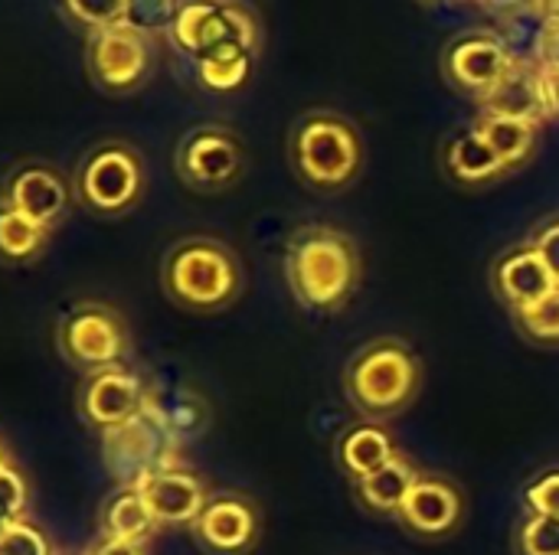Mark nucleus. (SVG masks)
<instances>
[{
  "label": "nucleus",
  "mask_w": 559,
  "mask_h": 555,
  "mask_svg": "<svg viewBox=\"0 0 559 555\" xmlns=\"http://www.w3.org/2000/svg\"><path fill=\"white\" fill-rule=\"evenodd\" d=\"M285 285L292 298L311 314L344 311L364 278V258L357 242L328 222H311L292 232L285 242Z\"/></svg>",
  "instance_id": "1"
},
{
  "label": "nucleus",
  "mask_w": 559,
  "mask_h": 555,
  "mask_svg": "<svg viewBox=\"0 0 559 555\" xmlns=\"http://www.w3.org/2000/svg\"><path fill=\"white\" fill-rule=\"evenodd\" d=\"M164 294L190 314H219L246 288L239 255L213 236H187L160 262Z\"/></svg>",
  "instance_id": "2"
},
{
  "label": "nucleus",
  "mask_w": 559,
  "mask_h": 555,
  "mask_svg": "<svg viewBox=\"0 0 559 555\" xmlns=\"http://www.w3.org/2000/svg\"><path fill=\"white\" fill-rule=\"evenodd\" d=\"M288 160L295 177L314 193H341L364 173L360 128L331 108L305 111L288 131Z\"/></svg>",
  "instance_id": "3"
},
{
  "label": "nucleus",
  "mask_w": 559,
  "mask_h": 555,
  "mask_svg": "<svg viewBox=\"0 0 559 555\" xmlns=\"http://www.w3.org/2000/svg\"><path fill=\"white\" fill-rule=\"evenodd\" d=\"M423 389V360L403 337H377L344 370V396L360 419L386 422L406 412Z\"/></svg>",
  "instance_id": "4"
},
{
  "label": "nucleus",
  "mask_w": 559,
  "mask_h": 555,
  "mask_svg": "<svg viewBox=\"0 0 559 555\" xmlns=\"http://www.w3.org/2000/svg\"><path fill=\"white\" fill-rule=\"evenodd\" d=\"M56 347L69 366H75L88 376V373L124 363V357L131 350V334H128L121 311H115L111 304H102V301H85V304H75L59 321Z\"/></svg>",
  "instance_id": "5"
},
{
  "label": "nucleus",
  "mask_w": 559,
  "mask_h": 555,
  "mask_svg": "<svg viewBox=\"0 0 559 555\" xmlns=\"http://www.w3.org/2000/svg\"><path fill=\"white\" fill-rule=\"evenodd\" d=\"M521 52H514V46L508 43L504 33L498 29H465L459 36H452L442 49V75L445 82L472 98V101H485L501 82L504 75L514 69Z\"/></svg>",
  "instance_id": "6"
},
{
  "label": "nucleus",
  "mask_w": 559,
  "mask_h": 555,
  "mask_svg": "<svg viewBox=\"0 0 559 555\" xmlns=\"http://www.w3.org/2000/svg\"><path fill=\"white\" fill-rule=\"evenodd\" d=\"M79 200L98 216H121L144 193V164L134 147L111 141L95 147L75 177Z\"/></svg>",
  "instance_id": "7"
},
{
  "label": "nucleus",
  "mask_w": 559,
  "mask_h": 555,
  "mask_svg": "<svg viewBox=\"0 0 559 555\" xmlns=\"http://www.w3.org/2000/svg\"><path fill=\"white\" fill-rule=\"evenodd\" d=\"M174 445L177 438L151 409L111 432H102L105 468L121 487H134L160 468H174Z\"/></svg>",
  "instance_id": "8"
},
{
  "label": "nucleus",
  "mask_w": 559,
  "mask_h": 555,
  "mask_svg": "<svg viewBox=\"0 0 559 555\" xmlns=\"http://www.w3.org/2000/svg\"><path fill=\"white\" fill-rule=\"evenodd\" d=\"M262 52V26L259 16L236 0L233 16L226 23V29L193 59L197 65V79L203 88L216 92V95H229L239 92Z\"/></svg>",
  "instance_id": "9"
},
{
  "label": "nucleus",
  "mask_w": 559,
  "mask_h": 555,
  "mask_svg": "<svg viewBox=\"0 0 559 555\" xmlns=\"http://www.w3.org/2000/svg\"><path fill=\"white\" fill-rule=\"evenodd\" d=\"M177 177L197 193H223L246 173V147L236 131L223 124L193 128L177 147Z\"/></svg>",
  "instance_id": "10"
},
{
  "label": "nucleus",
  "mask_w": 559,
  "mask_h": 555,
  "mask_svg": "<svg viewBox=\"0 0 559 555\" xmlns=\"http://www.w3.org/2000/svg\"><path fill=\"white\" fill-rule=\"evenodd\" d=\"M468 504H465V491L449 478V474H436V471H423L419 481L413 484L409 497L403 500L396 523L413 533L416 540H449L459 533V527L465 523Z\"/></svg>",
  "instance_id": "11"
},
{
  "label": "nucleus",
  "mask_w": 559,
  "mask_h": 555,
  "mask_svg": "<svg viewBox=\"0 0 559 555\" xmlns=\"http://www.w3.org/2000/svg\"><path fill=\"white\" fill-rule=\"evenodd\" d=\"M147 402H151V389L124 363L88 373L79 389V415L85 419V425L98 432H111L138 419L147 409Z\"/></svg>",
  "instance_id": "12"
},
{
  "label": "nucleus",
  "mask_w": 559,
  "mask_h": 555,
  "mask_svg": "<svg viewBox=\"0 0 559 555\" xmlns=\"http://www.w3.org/2000/svg\"><path fill=\"white\" fill-rule=\"evenodd\" d=\"M193 540L210 555H249L262 536L259 504L246 494H210L203 514L190 527Z\"/></svg>",
  "instance_id": "13"
},
{
  "label": "nucleus",
  "mask_w": 559,
  "mask_h": 555,
  "mask_svg": "<svg viewBox=\"0 0 559 555\" xmlns=\"http://www.w3.org/2000/svg\"><path fill=\"white\" fill-rule=\"evenodd\" d=\"M88 62L98 85H105L108 92H131L147 75L151 49L144 33L121 23V26L95 29Z\"/></svg>",
  "instance_id": "14"
},
{
  "label": "nucleus",
  "mask_w": 559,
  "mask_h": 555,
  "mask_svg": "<svg viewBox=\"0 0 559 555\" xmlns=\"http://www.w3.org/2000/svg\"><path fill=\"white\" fill-rule=\"evenodd\" d=\"M151 510V517L157 520V527H193L197 517L203 514L210 491L206 484L190 474L187 468H160L154 474H147L141 484H134Z\"/></svg>",
  "instance_id": "15"
},
{
  "label": "nucleus",
  "mask_w": 559,
  "mask_h": 555,
  "mask_svg": "<svg viewBox=\"0 0 559 555\" xmlns=\"http://www.w3.org/2000/svg\"><path fill=\"white\" fill-rule=\"evenodd\" d=\"M491 288L498 294V301L508 304V311H521L534 301H540L544 294H550L559 288L557 278L550 275L547 262L540 258V252L534 249V242H518L508 252H501L491 265Z\"/></svg>",
  "instance_id": "16"
},
{
  "label": "nucleus",
  "mask_w": 559,
  "mask_h": 555,
  "mask_svg": "<svg viewBox=\"0 0 559 555\" xmlns=\"http://www.w3.org/2000/svg\"><path fill=\"white\" fill-rule=\"evenodd\" d=\"M439 167L442 173L465 190H481V186H495L501 183L508 173V167L501 164V157L491 150V144L478 134L475 124L459 128L455 134H449L439 147Z\"/></svg>",
  "instance_id": "17"
},
{
  "label": "nucleus",
  "mask_w": 559,
  "mask_h": 555,
  "mask_svg": "<svg viewBox=\"0 0 559 555\" xmlns=\"http://www.w3.org/2000/svg\"><path fill=\"white\" fill-rule=\"evenodd\" d=\"M478 108L488 114H504V118H518V121H531L544 128L550 121L547 92H544V65L534 56H518L514 69Z\"/></svg>",
  "instance_id": "18"
},
{
  "label": "nucleus",
  "mask_w": 559,
  "mask_h": 555,
  "mask_svg": "<svg viewBox=\"0 0 559 555\" xmlns=\"http://www.w3.org/2000/svg\"><path fill=\"white\" fill-rule=\"evenodd\" d=\"M396 455H400V448H396V438L386 429V422L360 419L337 435V468L350 484L386 468Z\"/></svg>",
  "instance_id": "19"
},
{
  "label": "nucleus",
  "mask_w": 559,
  "mask_h": 555,
  "mask_svg": "<svg viewBox=\"0 0 559 555\" xmlns=\"http://www.w3.org/2000/svg\"><path fill=\"white\" fill-rule=\"evenodd\" d=\"M7 206L49 229L69 206V186L49 167H23L7 186Z\"/></svg>",
  "instance_id": "20"
},
{
  "label": "nucleus",
  "mask_w": 559,
  "mask_h": 555,
  "mask_svg": "<svg viewBox=\"0 0 559 555\" xmlns=\"http://www.w3.org/2000/svg\"><path fill=\"white\" fill-rule=\"evenodd\" d=\"M419 474H423L419 464L409 455L400 451L386 468L373 471L364 481H354V497H357V504L367 514H373V517H393L396 520V514H400L403 500L409 497L413 484L419 481Z\"/></svg>",
  "instance_id": "21"
},
{
  "label": "nucleus",
  "mask_w": 559,
  "mask_h": 555,
  "mask_svg": "<svg viewBox=\"0 0 559 555\" xmlns=\"http://www.w3.org/2000/svg\"><path fill=\"white\" fill-rule=\"evenodd\" d=\"M98 527L105 540H121L138 546H147V540L160 530L138 487H118L115 494H108L98 510Z\"/></svg>",
  "instance_id": "22"
},
{
  "label": "nucleus",
  "mask_w": 559,
  "mask_h": 555,
  "mask_svg": "<svg viewBox=\"0 0 559 555\" xmlns=\"http://www.w3.org/2000/svg\"><path fill=\"white\" fill-rule=\"evenodd\" d=\"M472 124L491 144V150L501 157L508 173H514V170H521V167H527L534 160L537 144H540V128L537 124L504 118V114H488V111H478V118Z\"/></svg>",
  "instance_id": "23"
},
{
  "label": "nucleus",
  "mask_w": 559,
  "mask_h": 555,
  "mask_svg": "<svg viewBox=\"0 0 559 555\" xmlns=\"http://www.w3.org/2000/svg\"><path fill=\"white\" fill-rule=\"evenodd\" d=\"M49 229L26 219L23 213L3 206L0 209V262L3 265H26L46 249Z\"/></svg>",
  "instance_id": "24"
},
{
  "label": "nucleus",
  "mask_w": 559,
  "mask_h": 555,
  "mask_svg": "<svg viewBox=\"0 0 559 555\" xmlns=\"http://www.w3.org/2000/svg\"><path fill=\"white\" fill-rule=\"evenodd\" d=\"M518 330L540 347H559V288L511 314Z\"/></svg>",
  "instance_id": "25"
},
{
  "label": "nucleus",
  "mask_w": 559,
  "mask_h": 555,
  "mask_svg": "<svg viewBox=\"0 0 559 555\" xmlns=\"http://www.w3.org/2000/svg\"><path fill=\"white\" fill-rule=\"evenodd\" d=\"M26 500H29V487H26L23 474L13 464H3L0 468V543L23 520Z\"/></svg>",
  "instance_id": "26"
},
{
  "label": "nucleus",
  "mask_w": 559,
  "mask_h": 555,
  "mask_svg": "<svg viewBox=\"0 0 559 555\" xmlns=\"http://www.w3.org/2000/svg\"><path fill=\"white\" fill-rule=\"evenodd\" d=\"M177 13H180V0H128L124 26L138 33H157V29H170Z\"/></svg>",
  "instance_id": "27"
},
{
  "label": "nucleus",
  "mask_w": 559,
  "mask_h": 555,
  "mask_svg": "<svg viewBox=\"0 0 559 555\" xmlns=\"http://www.w3.org/2000/svg\"><path fill=\"white\" fill-rule=\"evenodd\" d=\"M514 546L518 555H559V520L527 514L514 536Z\"/></svg>",
  "instance_id": "28"
},
{
  "label": "nucleus",
  "mask_w": 559,
  "mask_h": 555,
  "mask_svg": "<svg viewBox=\"0 0 559 555\" xmlns=\"http://www.w3.org/2000/svg\"><path fill=\"white\" fill-rule=\"evenodd\" d=\"M524 507L534 517H550L559 520V468H550L544 474H537L527 487H524Z\"/></svg>",
  "instance_id": "29"
},
{
  "label": "nucleus",
  "mask_w": 559,
  "mask_h": 555,
  "mask_svg": "<svg viewBox=\"0 0 559 555\" xmlns=\"http://www.w3.org/2000/svg\"><path fill=\"white\" fill-rule=\"evenodd\" d=\"M69 13L95 29L121 26L124 23V7L128 0H66Z\"/></svg>",
  "instance_id": "30"
},
{
  "label": "nucleus",
  "mask_w": 559,
  "mask_h": 555,
  "mask_svg": "<svg viewBox=\"0 0 559 555\" xmlns=\"http://www.w3.org/2000/svg\"><path fill=\"white\" fill-rule=\"evenodd\" d=\"M0 555H52V546H49V540L36 527L20 520L7 533V540L0 543Z\"/></svg>",
  "instance_id": "31"
},
{
  "label": "nucleus",
  "mask_w": 559,
  "mask_h": 555,
  "mask_svg": "<svg viewBox=\"0 0 559 555\" xmlns=\"http://www.w3.org/2000/svg\"><path fill=\"white\" fill-rule=\"evenodd\" d=\"M531 242H534V249L540 252V258L547 262L550 275L557 278L559 285V216L557 219H550V222H544V226L531 236Z\"/></svg>",
  "instance_id": "32"
},
{
  "label": "nucleus",
  "mask_w": 559,
  "mask_h": 555,
  "mask_svg": "<svg viewBox=\"0 0 559 555\" xmlns=\"http://www.w3.org/2000/svg\"><path fill=\"white\" fill-rule=\"evenodd\" d=\"M544 69H559V20L540 23L534 36V52H531Z\"/></svg>",
  "instance_id": "33"
},
{
  "label": "nucleus",
  "mask_w": 559,
  "mask_h": 555,
  "mask_svg": "<svg viewBox=\"0 0 559 555\" xmlns=\"http://www.w3.org/2000/svg\"><path fill=\"white\" fill-rule=\"evenodd\" d=\"M475 3L501 20H518V16H527L537 10V0H475Z\"/></svg>",
  "instance_id": "34"
},
{
  "label": "nucleus",
  "mask_w": 559,
  "mask_h": 555,
  "mask_svg": "<svg viewBox=\"0 0 559 555\" xmlns=\"http://www.w3.org/2000/svg\"><path fill=\"white\" fill-rule=\"evenodd\" d=\"M85 555H147L144 553V546H138V543H121V540H98L92 550Z\"/></svg>",
  "instance_id": "35"
},
{
  "label": "nucleus",
  "mask_w": 559,
  "mask_h": 555,
  "mask_svg": "<svg viewBox=\"0 0 559 555\" xmlns=\"http://www.w3.org/2000/svg\"><path fill=\"white\" fill-rule=\"evenodd\" d=\"M544 92H547V108L550 121H559V69H544Z\"/></svg>",
  "instance_id": "36"
},
{
  "label": "nucleus",
  "mask_w": 559,
  "mask_h": 555,
  "mask_svg": "<svg viewBox=\"0 0 559 555\" xmlns=\"http://www.w3.org/2000/svg\"><path fill=\"white\" fill-rule=\"evenodd\" d=\"M534 16H537L540 23L559 20V0H537V10H534Z\"/></svg>",
  "instance_id": "37"
},
{
  "label": "nucleus",
  "mask_w": 559,
  "mask_h": 555,
  "mask_svg": "<svg viewBox=\"0 0 559 555\" xmlns=\"http://www.w3.org/2000/svg\"><path fill=\"white\" fill-rule=\"evenodd\" d=\"M3 464H10V461H7V448H3V438H0V468Z\"/></svg>",
  "instance_id": "38"
},
{
  "label": "nucleus",
  "mask_w": 559,
  "mask_h": 555,
  "mask_svg": "<svg viewBox=\"0 0 559 555\" xmlns=\"http://www.w3.org/2000/svg\"><path fill=\"white\" fill-rule=\"evenodd\" d=\"M426 3H436V0H426Z\"/></svg>",
  "instance_id": "39"
}]
</instances>
